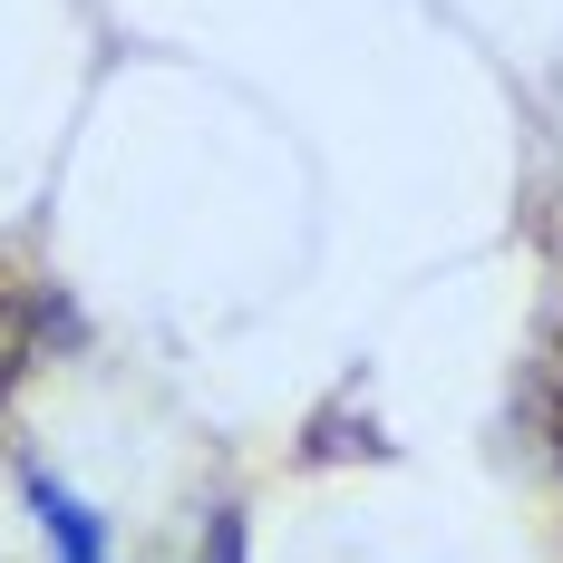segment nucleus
Wrapping results in <instances>:
<instances>
[{"label": "nucleus", "instance_id": "nucleus-1", "mask_svg": "<svg viewBox=\"0 0 563 563\" xmlns=\"http://www.w3.org/2000/svg\"><path fill=\"white\" fill-rule=\"evenodd\" d=\"M40 515H49V544H58V563H98V525L68 506V496H40Z\"/></svg>", "mask_w": 563, "mask_h": 563}, {"label": "nucleus", "instance_id": "nucleus-3", "mask_svg": "<svg viewBox=\"0 0 563 563\" xmlns=\"http://www.w3.org/2000/svg\"><path fill=\"white\" fill-rule=\"evenodd\" d=\"M214 563H243V544H233V525H224V534H214Z\"/></svg>", "mask_w": 563, "mask_h": 563}, {"label": "nucleus", "instance_id": "nucleus-2", "mask_svg": "<svg viewBox=\"0 0 563 563\" xmlns=\"http://www.w3.org/2000/svg\"><path fill=\"white\" fill-rule=\"evenodd\" d=\"M20 360H30V311H20V301L0 291V389L20 379Z\"/></svg>", "mask_w": 563, "mask_h": 563}]
</instances>
